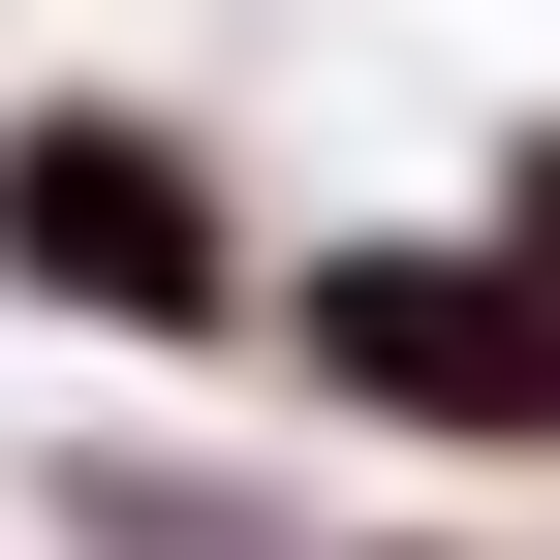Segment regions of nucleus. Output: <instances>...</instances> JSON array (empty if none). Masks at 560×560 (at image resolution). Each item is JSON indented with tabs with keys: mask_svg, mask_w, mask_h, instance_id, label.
Wrapping results in <instances>:
<instances>
[{
	"mask_svg": "<svg viewBox=\"0 0 560 560\" xmlns=\"http://www.w3.org/2000/svg\"><path fill=\"white\" fill-rule=\"evenodd\" d=\"M342 374L374 405H560V342H529V280H342Z\"/></svg>",
	"mask_w": 560,
	"mask_h": 560,
	"instance_id": "nucleus-1",
	"label": "nucleus"
},
{
	"mask_svg": "<svg viewBox=\"0 0 560 560\" xmlns=\"http://www.w3.org/2000/svg\"><path fill=\"white\" fill-rule=\"evenodd\" d=\"M0 219H32L62 280H125V312H187V187H156V156H125V125H62V156H32V187H0Z\"/></svg>",
	"mask_w": 560,
	"mask_h": 560,
	"instance_id": "nucleus-2",
	"label": "nucleus"
}]
</instances>
